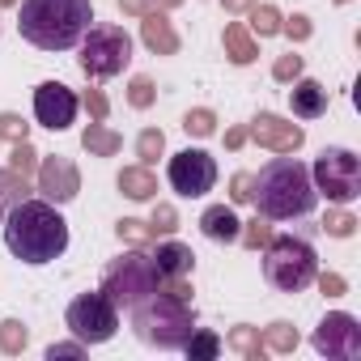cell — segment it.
I'll list each match as a JSON object with an SVG mask.
<instances>
[{
  "instance_id": "cell-1",
  "label": "cell",
  "mask_w": 361,
  "mask_h": 361,
  "mask_svg": "<svg viewBox=\"0 0 361 361\" xmlns=\"http://www.w3.org/2000/svg\"><path fill=\"white\" fill-rule=\"evenodd\" d=\"M251 200H255L259 217L293 221V217H310L314 213L319 192L310 183V170L298 157H276L259 174H251Z\"/></svg>"
},
{
  "instance_id": "cell-2",
  "label": "cell",
  "mask_w": 361,
  "mask_h": 361,
  "mask_svg": "<svg viewBox=\"0 0 361 361\" xmlns=\"http://www.w3.org/2000/svg\"><path fill=\"white\" fill-rule=\"evenodd\" d=\"M5 243L22 264H51L68 251V221L47 200H22L5 217Z\"/></svg>"
},
{
  "instance_id": "cell-3",
  "label": "cell",
  "mask_w": 361,
  "mask_h": 361,
  "mask_svg": "<svg viewBox=\"0 0 361 361\" xmlns=\"http://www.w3.org/2000/svg\"><path fill=\"white\" fill-rule=\"evenodd\" d=\"M22 5V39L35 43L39 51H68L85 39L94 22L90 0H18Z\"/></svg>"
},
{
  "instance_id": "cell-4",
  "label": "cell",
  "mask_w": 361,
  "mask_h": 361,
  "mask_svg": "<svg viewBox=\"0 0 361 361\" xmlns=\"http://www.w3.org/2000/svg\"><path fill=\"white\" fill-rule=\"evenodd\" d=\"M132 331L153 348H183L188 336L196 331L192 302H178V298L157 289V293H149L132 306Z\"/></svg>"
},
{
  "instance_id": "cell-5",
  "label": "cell",
  "mask_w": 361,
  "mask_h": 361,
  "mask_svg": "<svg viewBox=\"0 0 361 361\" xmlns=\"http://www.w3.org/2000/svg\"><path fill=\"white\" fill-rule=\"evenodd\" d=\"M314 272H319V259H314V247L306 238H293V234L268 238V247H264V276H268L272 289L302 293L314 281Z\"/></svg>"
},
{
  "instance_id": "cell-6",
  "label": "cell",
  "mask_w": 361,
  "mask_h": 361,
  "mask_svg": "<svg viewBox=\"0 0 361 361\" xmlns=\"http://www.w3.org/2000/svg\"><path fill=\"white\" fill-rule=\"evenodd\" d=\"M157 285H161V272H157V264H153V255L145 251V247H136V251H128V255H119L111 268H106V276H102V298L119 310V306H136L140 298H149V293H157Z\"/></svg>"
},
{
  "instance_id": "cell-7",
  "label": "cell",
  "mask_w": 361,
  "mask_h": 361,
  "mask_svg": "<svg viewBox=\"0 0 361 361\" xmlns=\"http://www.w3.org/2000/svg\"><path fill=\"white\" fill-rule=\"evenodd\" d=\"M132 64V39L119 26H94L81 39V73L90 81H106L119 77Z\"/></svg>"
},
{
  "instance_id": "cell-8",
  "label": "cell",
  "mask_w": 361,
  "mask_h": 361,
  "mask_svg": "<svg viewBox=\"0 0 361 361\" xmlns=\"http://www.w3.org/2000/svg\"><path fill=\"white\" fill-rule=\"evenodd\" d=\"M310 183L319 196H327L331 204H353L361 196V161L348 149H323L314 170H310Z\"/></svg>"
},
{
  "instance_id": "cell-9",
  "label": "cell",
  "mask_w": 361,
  "mask_h": 361,
  "mask_svg": "<svg viewBox=\"0 0 361 361\" xmlns=\"http://www.w3.org/2000/svg\"><path fill=\"white\" fill-rule=\"evenodd\" d=\"M68 331L81 340V344H106L119 327V310L102 298V293H81L73 306H68Z\"/></svg>"
},
{
  "instance_id": "cell-10",
  "label": "cell",
  "mask_w": 361,
  "mask_h": 361,
  "mask_svg": "<svg viewBox=\"0 0 361 361\" xmlns=\"http://www.w3.org/2000/svg\"><path fill=\"white\" fill-rule=\"evenodd\" d=\"M213 183H217V161L204 149H183V153L170 157V188L178 196L196 200V196L213 192Z\"/></svg>"
},
{
  "instance_id": "cell-11",
  "label": "cell",
  "mask_w": 361,
  "mask_h": 361,
  "mask_svg": "<svg viewBox=\"0 0 361 361\" xmlns=\"http://www.w3.org/2000/svg\"><path fill=\"white\" fill-rule=\"evenodd\" d=\"M314 348H319L323 357H331V361H353V357H361V327H357V319L344 314V310L327 314V319L314 327Z\"/></svg>"
},
{
  "instance_id": "cell-12",
  "label": "cell",
  "mask_w": 361,
  "mask_h": 361,
  "mask_svg": "<svg viewBox=\"0 0 361 361\" xmlns=\"http://www.w3.org/2000/svg\"><path fill=\"white\" fill-rule=\"evenodd\" d=\"M35 119L51 132H64L73 119H77V94L60 81H43L35 90Z\"/></svg>"
},
{
  "instance_id": "cell-13",
  "label": "cell",
  "mask_w": 361,
  "mask_h": 361,
  "mask_svg": "<svg viewBox=\"0 0 361 361\" xmlns=\"http://www.w3.org/2000/svg\"><path fill=\"white\" fill-rule=\"evenodd\" d=\"M39 192H43V200L47 204H68V200H77V192H81V174H77V166L68 161V157H43L39 161Z\"/></svg>"
},
{
  "instance_id": "cell-14",
  "label": "cell",
  "mask_w": 361,
  "mask_h": 361,
  "mask_svg": "<svg viewBox=\"0 0 361 361\" xmlns=\"http://www.w3.org/2000/svg\"><path fill=\"white\" fill-rule=\"evenodd\" d=\"M247 136L255 140V145H264V149H272V153H293V149H302V140H306V132L298 128V123H289V119H281V115H255V123L247 128Z\"/></svg>"
},
{
  "instance_id": "cell-15",
  "label": "cell",
  "mask_w": 361,
  "mask_h": 361,
  "mask_svg": "<svg viewBox=\"0 0 361 361\" xmlns=\"http://www.w3.org/2000/svg\"><path fill=\"white\" fill-rule=\"evenodd\" d=\"M289 106L298 119H319V115H327V90L310 77H298L289 90Z\"/></svg>"
},
{
  "instance_id": "cell-16",
  "label": "cell",
  "mask_w": 361,
  "mask_h": 361,
  "mask_svg": "<svg viewBox=\"0 0 361 361\" xmlns=\"http://www.w3.org/2000/svg\"><path fill=\"white\" fill-rule=\"evenodd\" d=\"M140 39H145V47H149L153 56H174V51H178V35H174V26H170L157 9L140 18Z\"/></svg>"
},
{
  "instance_id": "cell-17",
  "label": "cell",
  "mask_w": 361,
  "mask_h": 361,
  "mask_svg": "<svg viewBox=\"0 0 361 361\" xmlns=\"http://www.w3.org/2000/svg\"><path fill=\"white\" fill-rule=\"evenodd\" d=\"M200 230H204V238H213V243H238L243 221L234 217V209H230V204H213V209H204Z\"/></svg>"
},
{
  "instance_id": "cell-18",
  "label": "cell",
  "mask_w": 361,
  "mask_h": 361,
  "mask_svg": "<svg viewBox=\"0 0 361 361\" xmlns=\"http://www.w3.org/2000/svg\"><path fill=\"white\" fill-rule=\"evenodd\" d=\"M153 264H157L161 276H188L192 264H196V255H192V247H183V243H161V247L153 251Z\"/></svg>"
},
{
  "instance_id": "cell-19",
  "label": "cell",
  "mask_w": 361,
  "mask_h": 361,
  "mask_svg": "<svg viewBox=\"0 0 361 361\" xmlns=\"http://www.w3.org/2000/svg\"><path fill=\"white\" fill-rule=\"evenodd\" d=\"M119 192L128 200H153L157 196V178L149 166H123L119 170Z\"/></svg>"
},
{
  "instance_id": "cell-20",
  "label": "cell",
  "mask_w": 361,
  "mask_h": 361,
  "mask_svg": "<svg viewBox=\"0 0 361 361\" xmlns=\"http://www.w3.org/2000/svg\"><path fill=\"white\" fill-rule=\"evenodd\" d=\"M226 56H230L234 64H251V60L259 56V47H255L251 30H247L243 22H230V26H226Z\"/></svg>"
},
{
  "instance_id": "cell-21",
  "label": "cell",
  "mask_w": 361,
  "mask_h": 361,
  "mask_svg": "<svg viewBox=\"0 0 361 361\" xmlns=\"http://www.w3.org/2000/svg\"><path fill=\"white\" fill-rule=\"evenodd\" d=\"M81 145H85L94 157H115V153L123 149V136H119V132H111V128H102V123L94 119V123L81 132Z\"/></svg>"
},
{
  "instance_id": "cell-22",
  "label": "cell",
  "mask_w": 361,
  "mask_h": 361,
  "mask_svg": "<svg viewBox=\"0 0 361 361\" xmlns=\"http://www.w3.org/2000/svg\"><path fill=\"white\" fill-rule=\"evenodd\" d=\"M26 196H30L26 174H18L13 166H9V170H0V204H5V209H13V204H22Z\"/></svg>"
},
{
  "instance_id": "cell-23",
  "label": "cell",
  "mask_w": 361,
  "mask_h": 361,
  "mask_svg": "<svg viewBox=\"0 0 361 361\" xmlns=\"http://www.w3.org/2000/svg\"><path fill=\"white\" fill-rule=\"evenodd\" d=\"M230 348L243 353V357H251V361H264V353H268L264 340H259V327H247V323L230 331Z\"/></svg>"
},
{
  "instance_id": "cell-24",
  "label": "cell",
  "mask_w": 361,
  "mask_h": 361,
  "mask_svg": "<svg viewBox=\"0 0 361 361\" xmlns=\"http://www.w3.org/2000/svg\"><path fill=\"white\" fill-rule=\"evenodd\" d=\"M264 348L268 353H293L298 348V327H289V323H272V327H264Z\"/></svg>"
},
{
  "instance_id": "cell-25",
  "label": "cell",
  "mask_w": 361,
  "mask_h": 361,
  "mask_svg": "<svg viewBox=\"0 0 361 361\" xmlns=\"http://www.w3.org/2000/svg\"><path fill=\"white\" fill-rule=\"evenodd\" d=\"M183 348H188L192 361H213V357L221 353V336H213V331H192Z\"/></svg>"
},
{
  "instance_id": "cell-26",
  "label": "cell",
  "mask_w": 361,
  "mask_h": 361,
  "mask_svg": "<svg viewBox=\"0 0 361 361\" xmlns=\"http://www.w3.org/2000/svg\"><path fill=\"white\" fill-rule=\"evenodd\" d=\"M26 344H30L26 323H18V319H5V323H0V353H22Z\"/></svg>"
},
{
  "instance_id": "cell-27",
  "label": "cell",
  "mask_w": 361,
  "mask_h": 361,
  "mask_svg": "<svg viewBox=\"0 0 361 361\" xmlns=\"http://www.w3.org/2000/svg\"><path fill=\"white\" fill-rule=\"evenodd\" d=\"M247 13H251V30H255L259 39H268V35H281V13H276L272 5H251Z\"/></svg>"
},
{
  "instance_id": "cell-28",
  "label": "cell",
  "mask_w": 361,
  "mask_h": 361,
  "mask_svg": "<svg viewBox=\"0 0 361 361\" xmlns=\"http://www.w3.org/2000/svg\"><path fill=\"white\" fill-rule=\"evenodd\" d=\"M161 149H166V136H161L157 128H145V132L136 136V157H140V166H153V161L161 157Z\"/></svg>"
},
{
  "instance_id": "cell-29",
  "label": "cell",
  "mask_w": 361,
  "mask_h": 361,
  "mask_svg": "<svg viewBox=\"0 0 361 361\" xmlns=\"http://www.w3.org/2000/svg\"><path fill=\"white\" fill-rule=\"evenodd\" d=\"M115 230H119V238H123V243H132V247H149V243L157 238V230H153L149 221H136V217H123Z\"/></svg>"
},
{
  "instance_id": "cell-30",
  "label": "cell",
  "mask_w": 361,
  "mask_h": 361,
  "mask_svg": "<svg viewBox=\"0 0 361 361\" xmlns=\"http://www.w3.org/2000/svg\"><path fill=\"white\" fill-rule=\"evenodd\" d=\"M183 128H188V136H213L217 132V115L209 106H196V111L183 115Z\"/></svg>"
},
{
  "instance_id": "cell-31",
  "label": "cell",
  "mask_w": 361,
  "mask_h": 361,
  "mask_svg": "<svg viewBox=\"0 0 361 361\" xmlns=\"http://www.w3.org/2000/svg\"><path fill=\"white\" fill-rule=\"evenodd\" d=\"M9 166H13L18 174H26V178L39 170V153L30 149V140H18V145H13V153H9Z\"/></svg>"
},
{
  "instance_id": "cell-32",
  "label": "cell",
  "mask_w": 361,
  "mask_h": 361,
  "mask_svg": "<svg viewBox=\"0 0 361 361\" xmlns=\"http://www.w3.org/2000/svg\"><path fill=\"white\" fill-rule=\"evenodd\" d=\"M268 238H272V226H268V217H264V221L255 217V221H247V226L238 230V243H247L251 251H259V247H268Z\"/></svg>"
},
{
  "instance_id": "cell-33",
  "label": "cell",
  "mask_w": 361,
  "mask_h": 361,
  "mask_svg": "<svg viewBox=\"0 0 361 361\" xmlns=\"http://www.w3.org/2000/svg\"><path fill=\"white\" fill-rule=\"evenodd\" d=\"M0 136H5L9 145H18V140H30V123H26L22 115L5 111V115H0Z\"/></svg>"
},
{
  "instance_id": "cell-34",
  "label": "cell",
  "mask_w": 361,
  "mask_h": 361,
  "mask_svg": "<svg viewBox=\"0 0 361 361\" xmlns=\"http://www.w3.org/2000/svg\"><path fill=\"white\" fill-rule=\"evenodd\" d=\"M153 98H157L153 81H149V77H132V85H128V102H132L136 111H145V106H153Z\"/></svg>"
},
{
  "instance_id": "cell-35",
  "label": "cell",
  "mask_w": 361,
  "mask_h": 361,
  "mask_svg": "<svg viewBox=\"0 0 361 361\" xmlns=\"http://www.w3.org/2000/svg\"><path fill=\"white\" fill-rule=\"evenodd\" d=\"M272 77H276V81H298V77H302V56H293V51L281 56V60L272 64Z\"/></svg>"
},
{
  "instance_id": "cell-36",
  "label": "cell",
  "mask_w": 361,
  "mask_h": 361,
  "mask_svg": "<svg viewBox=\"0 0 361 361\" xmlns=\"http://www.w3.org/2000/svg\"><path fill=\"white\" fill-rule=\"evenodd\" d=\"M323 226H327V234H331V238H348V234L357 230V217H353V213H327V221H323Z\"/></svg>"
},
{
  "instance_id": "cell-37",
  "label": "cell",
  "mask_w": 361,
  "mask_h": 361,
  "mask_svg": "<svg viewBox=\"0 0 361 361\" xmlns=\"http://www.w3.org/2000/svg\"><path fill=\"white\" fill-rule=\"evenodd\" d=\"M281 30L293 39V43H306L310 35H314V26H310V18H302V13H293L289 22H281Z\"/></svg>"
},
{
  "instance_id": "cell-38",
  "label": "cell",
  "mask_w": 361,
  "mask_h": 361,
  "mask_svg": "<svg viewBox=\"0 0 361 361\" xmlns=\"http://www.w3.org/2000/svg\"><path fill=\"white\" fill-rule=\"evenodd\" d=\"M149 226H153L157 234H174V230H178V213H174L170 204H157V209H153V221H149Z\"/></svg>"
},
{
  "instance_id": "cell-39",
  "label": "cell",
  "mask_w": 361,
  "mask_h": 361,
  "mask_svg": "<svg viewBox=\"0 0 361 361\" xmlns=\"http://www.w3.org/2000/svg\"><path fill=\"white\" fill-rule=\"evenodd\" d=\"M77 357H85V344H81V340H73V344H51V348H47V361H77Z\"/></svg>"
},
{
  "instance_id": "cell-40",
  "label": "cell",
  "mask_w": 361,
  "mask_h": 361,
  "mask_svg": "<svg viewBox=\"0 0 361 361\" xmlns=\"http://www.w3.org/2000/svg\"><path fill=\"white\" fill-rule=\"evenodd\" d=\"M230 200H234V204H247V200H251V174H247V170H238V174L230 178Z\"/></svg>"
},
{
  "instance_id": "cell-41",
  "label": "cell",
  "mask_w": 361,
  "mask_h": 361,
  "mask_svg": "<svg viewBox=\"0 0 361 361\" xmlns=\"http://www.w3.org/2000/svg\"><path fill=\"white\" fill-rule=\"evenodd\" d=\"M85 106H90V119H106L111 115V106H106V98H102V90H85Z\"/></svg>"
},
{
  "instance_id": "cell-42",
  "label": "cell",
  "mask_w": 361,
  "mask_h": 361,
  "mask_svg": "<svg viewBox=\"0 0 361 361\" xmlns=\"http://www.w3.org/2000/svg\"><path fill=\"white\" fill-rule=\"evenodd\" d=\"M314 276H319V272H314ZM319 289H323V293H331V298H340L348 285H344V276H336V272H323V276H319Z\"/></svg>"
},
{
  "instance_id": "cell-43",
  "label": "cell",
  "mask_w": 361,
  "mask_h": 361,
  "mask_svg": "<svg viewBox=\"0 0 361 361\" xmlns=\"http://www.w3.org/2000/svg\"><path fill=\"white\" fill-rule=\"evenodd\" d=\"M119 9H123L128 18H145V13H153L157 5H153V0H119Z\"/></svg>"
},
{
  "instance_id": "cell-44",
  "label": "cell",
  "mask_w": 361,
  "mask_h": 361,
  "mask_svg": "<svg viewBox=\"0 0 361 361\" xmlns=\"http://www.w3.org/2000/svg\"><path fill=\"white\" fill-rule=\"evenodd\" d=\"M247 145V128H230L226 132V149H243Z\"/></svg>"
},
{
  "instance_id": "cell-45",
  "label": "cell",
  "mask_w": 361,
  "mask_h": 361,
  "mask_svg": "<svg viewBox=\"0 0 361 361\" xmlns=\"http://www.w3.org/2000/svg\"><path fill=\"white\" fill-rule=\"evenodd\" d=\"M221 5H226V13H247L255 0H221Z\"/></svg>"
},
{
  "instance_id": "cell-46",
  "label": "cell",
  "mask_w": 361,
  "mask_h": 361,
  "mask_svg": "<svg viewBox=\"0 0 361 361\" xmlns=\"http://www.w3.org/2000/svg\"><path fill=\"white\" fill-rule=\"evenodd\" d=\"M157 9H174V5H183V0H153Z\"/></svg>"
},
{
  "instance_id": "cell-47",
  "label": "cell",
  "mask_w": 361,
  "mask_h": 361,
  "mask_svg": "<svg viewBox=\"0 0 361 361\" xmlns=\"http://www.w3.org/2000/svg\"><path fill=\"white\" fill-rule=\"evenodd\" d=\"M5 5H18V0H0V9H5Z\"/></svg>"
},
{
  "instance_id": "cell-48",
  "label": "cell",
  "mask_w": 361,
  "mask_h": 361,
  "mask_svg": "<svg viewBox=\"0 0 361 361\" xmlns=\"http://www.w3.org/2000/svg\"><path fill=\"white\" fill-rule=\"evenodd\" d=\"M336 5H348V0H336Z\"/></svg>"
},
{
  "instance_id": "cell-49",
  "label": "cell",
  "mask_w": 361,
  "mask_h": 361,
  "mask_svg": "<svg viewBox=\"0 0 361 361\" xmlns=\"http://www.w3.org/2000/svg\"><path fill=\"white\" fill-rule=\"evenodd\" d=\"M0 213H5V204H0Z\"/></svg>"
}]
</instances>
